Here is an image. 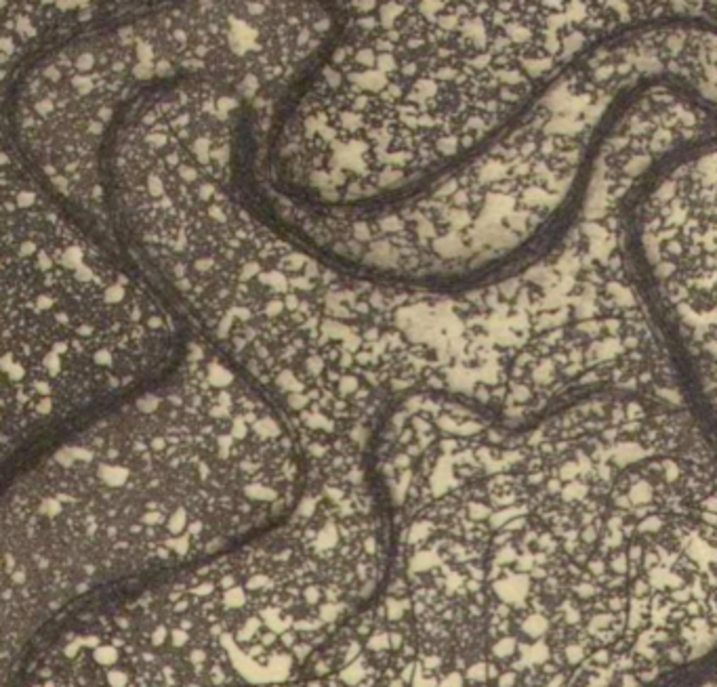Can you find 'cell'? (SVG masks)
<instances>
[{"instance_id":"cell-1","label":"cell","mask_w":717,"mask_h":687,"mask_svg":"<svg viewBox=\"0 0 717 687\" xmlns=\"http://www.w3.org/2000/svg\"><path fill=\"white\" fill-rule=\"evenodd\" d=\"M278 93L248 171L267 214L364 267L493 150L585 51L513 6L354 4ZM253 145V143H248Z\"/></svg>"},{"instance_id":"cell-2","label":"cell","mask_w":717,"mask_h":687,"mask_svg":"<svg viewBox=\"0 0 717 687\" xmlns=\"http://www.w3.org/2000/svg\"><path fill=\"white\" fill-rule=\"evenodd\" d=\"M11 509L139 521L143 566L183 559L246 532L295 488L293 444L274 412L217 362L194 360L150 391L44 446ZM135 542V536H133Z\"/></svg>"},{"instance_id":"cell-3","label":"cell","mask_w":717,"mask_h":687,"mask_svg":"<svg viewBox=\"0 0 717 687\" xmlns=\"http://www.w3.org/2000/svg\"><path fill=\"white\" fill-rule=\"evenodd\" d=\"M4 448L49 446L177 351L171 315L4 154Z\"/></svg>"}]
</instances>
